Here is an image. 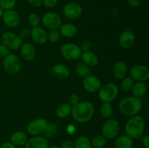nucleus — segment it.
I'll use <instances>...</instances> for the list:
<instances>
[{
	"instance_id": "obj_43",
	"label": "nucleus",
	"mask_w": 149,
	"mask_h": 148,
	"mask_svg": "<svg viewBox=\"0 0 149 148\" xmlns=\"http://www.w3.org/2000/svg\"><path fill=\"white\" fill-rule=\"evenodd\" d=\"M128 4L133 8H137L142 3V0H127Z\"/></svg>"
},
{
	"instance_id": "obj_23",
	"label": "nucleus",
	"mask_w": 149,
	"mask_h": 148,
	"mask_svg": "<svg viewBox=\"0 0 149 148\" xmlns=\"http://www.w3.org/2000/svg\"><path fill=\"white\" fill-rule=\"evenodd\" d=\"M10 139L15 146H23L27 142L28 136L23 131H16L12 133Z\"/></svg>"
},
{
	"instance_id": "obj_45",
	"label": "nucleus",
	"mask_w": 149,
	"mask_h": 148,
	"mask_svg": "<svg viewBox=\"0 0 149 148\" xmlns=\"http://www.w3.org/2000/svg\"><path fill=\"white\" fill-rule=\"evenodd\" d=\"M0 148H16V147L11 142H5L2 143Z\"/></svg>"
},
{
	"instance_id": "obj_19",
	"label": "nucleus",
	"mask_w": 149,
	"mask_h": 148,
	"mask_svg": "<svg viewBox=\"0 0 149 148\" xmlns=\"http://www.w3.org/2000/svg\"><path fill=\"white\" fill-rule=\"evenodd\" d=\"M127 71V65L124 61H118L114 64L112 73L116 79L121 80L125 78Z\"/></svg>"
},
{
	"instance_id": "obj_17",
	"label": "nucleus",
	"mask_w": 149,
	"mask_h": 148,
	"mask_svg": "<svg viewBox=\"0 0 149 148\" xmlns=\"http://www.w3.org/2000/svg\"><path fill=\"white\" fill-rule=\"evenodd\" d=\"M49 143L47 139L42 136H34L28 139L25 144V148H48Z\"/></svg>"
},
{
	"instance_id": "obj_10",
	"label": "nucleus",
	"mask_w": 149,
	"mask_h": 148,
	"mask_svg": "<svg viewBox=\"0 0 149 148\" xmlns=\"http://www.w3.org/2000/svg\"><path fill=\"white\" fill-rule=\"evenodd\" d=\"M48 123H49L46 119L39 118L29 122L26 129L29 134L33 136H39V134L45 132Z\"/></svg>"
},
{
	"instance_id": "obj_46",
	"label": "nucleus",
	"mask_w": 149,
	"mask_h": 148,
	"mask_svg": "<svg viewBox=\"0 0 149 148\" xmlns=\"http://www.w3.org/2000/svg\"><path fill=\"white\" fill-rule=\"evenodd\" d=\"M76 129L75 127H74V125H69V126L67 127V132H68V133H69V134H73V133H74Z\"/></svg>"
},
{
	"instance_id": "obj_12",
	"label": "nucleus",
	"mask_w": 149,
	"mask_h": 148,
	"mask_svg": "<svg viewBox=\"0 0 149 148\" xmlns=\"http://www.w3.org/2000/svg\"><path fill=\"white\" fill-rule=\"evenodd\" d=\"M130 77L136 81H146L149 78V69L143 65H135L130 71Z\"/></svg>"
},
{
	"instance_id": "obj_34",
	"label": "nucleus",
	"mask_w": 149,
	"mask_h": 148,
	"mask_svg": "<svg viewBox=\"0 0 149 148\" xmlns=\"http://www.w3.org/2000/svg\"><path fill=\"white\" fill-rule=\"evenodd\" d=\"M61 39V34L58 30H50L47 33V41L51 43H57Z\"/></svg>"
},
{
	"instance_id": "obj_32",
	"label": "nucleus",
	"mask_w": 149,
	"mask_h": 148,
	"mask_svg": "<svg viewBox=\"0 0 149 148\" xmlns=\"http://www.w3.org/2000/svg\"><path fill=\"white\" fill-rule=\"evenodd\" d=\"M121 88L123 91H131L132 86L134 85V80L131 77H125L122 79H121Z\"/></svg>"
},
{
	"instance_id": "obj_40",
	"label": "nucleus",
	"mask_w": 149,
	"mask_h": 148,
	"mask_svg": "<svg viewBox=\"0 0 149 148\" xmlns=\"http://www.w3.org/2000/svg\"><path fill=\"white\" fill-rule=\"evenodd\" d=\"M74 142L71 139H65L61 143V148H74Z\"/></svg>"
},
{
	"instance_id": "obj_4",
	"label": "nucleus",
	"mask_w": 149,
	"mask_h": 148,
	"mask_svg": "<svg viewBox=\"0 0 149 148\" xmlns=\"http://www.w3.org/2000/svg\"><path fill=\"white\" fill-rule=\"evenodd\" d=\"M119 94V88L113 83H107L100 87L98 91L99 99L102 102H113L117 97Z\"/></svg>"
},
{
	"instance_id": "obj_1",
	"label": "nucleus",
	"mask_w": 149,
	"mask_h": 148,
	"mask_svg": "<svg viewBox=\"0 0 149 148\" xmlns=\"http://www.w3.org/2000/svg\"><path fill=\"white\" fill-rule=\"evenodd\" d=\"M95 107L90 102H79L72 106L71 115L75 121L80 123H85L90 121L94 115Z\"/></svg>"
},
{
	"instance_id": "obj_13",
	"label": "nucleus",
	"mask_w": 149,
	"mask_h": 148,
	"mask_svg": "<svg viewBox=\"0 0 149 148\" xmlns=\"http://www.w3.org/2000/svg\"><path fill=\"white\" fill-rule=\"evenodd\" d=\"M82 85L86 91L92 94L98 92L100 87L102 86L100 79L91 74L84 77L83 79Z\"/></svg>"
},
{
	"instance_id": "obj_25",
	"label": "nucleus",
	"mask_w": 149,
	"mask_h": 148,
	"mask_svg": "<svg viewBox=\"0 0 149 148\" xmlns=\"http://www.w3.org/2000/svg\"><path fill=\"white\" fill-rule=\"evenodd\" d=\"M133 140L127 135H122L115 141V146L116 148H132Z\"/></svg>"
},
{
	"instance_id": "obj_5",
	"label": "nucleus",
	"mask_w": 149,
	"mask_h": 148,
	"mask_svg": "<svg viewBox=\"0 0 149 148\" xmlns=\"http://www.w3.org/2000/svg\"><path fill=\"white\" fill-rule=\"evenodd\" d=\"M3 67L8 74L15 75L18 73L21 68L20 58L15 54H8L3 59Z\"/></svg>"
},
{
	"instance_id": "obj_38",
	"label": "nucleus",
	"mask_w": 149,
	"mask_h": 148,
	"mask_svg": "<svg viewBox=\"0 0 149 148\" xmlns=\"http://www.w3.org/2000/svg\"><path fill=\"white\" fill-rule=\"evenodd\" d=\"M68 101H69V104H71V105L74 106L79 102L80 98L77 94H71V95H70Z\"/></svg>"
},
{
	"instance_id": "obj_18",
	"label": "nucleus",
	"mask_w": 149,
	"mask_h": 148,
	"mask_svg": "<svg viewBox=\"0 0 149 148\" xmlns=\"http://www.w3.org/2000/svg\"><path fill=\"white\" fill-rule=\"evenodd\" d=\"M20 55L26 61H31L36 56V49L32 44L24 43L20 46Z\"/></svg>"
},
{
	"instance_id": "obj_15",
	"label": "nucleus",
	"mask_w": 149,
	"mask_h": 148,
	"mask_svg": "<svg viewBox=\"0 0 149 148\" xmlns=\"http://www.w3.org/2000/svg\"><path fill=\"white\" fill-rule=\"evenodd\" d=\"M32 40L38 44H44L47 41V32L40 26L33 27L30 30Z\"/></svg>"
},
{
	"instance_id": "obj_30",
	"label": "nucleus",
	"mask_w": 149,
	"mask_h": 148,
	"mask_svg": "<svg viewBox=\"0 0 149 148\" xmlns=\"http://www.w3.org/2000/svg\"><path fill=\"white\" fill-rule=\"evenodd\" d=\"M107 144V139L103 135L96 136L92 139L91 146L94 148H103Z\"/></svg>"
},
{
	"instance_id": "obj_35",
	"label": "nucleus",
	"mask_w": 149,
	"mask_h": 148,
	"mask_svg": "<svg viewBox=\"0 0 149 148\" xmlns=\"http://www.w3.org/2000/svg\"><path fill=\"white\" fill-rule=\"evenodd\" d=\"M16 3L17 0H0V7L4 10H13Z\"/></svg>"
},
{
	"instance_id": "obj_29",
	"label": "nucleus",
	"mask_w": 149,
	"mask_h": 148,
	"mask_svg": "<svg viewBox=\"0 0 149 148\" xmlns=\"http://www.w3.org/2000/svg\"><path fill=\"white\" fill-rule=\"evenodd\" d=\"M76 71H77L78 75L83 77V78L91 74V70H90V67L83 63L82 62L77 63V66H76Z\"/></svg>"
},
{
	"instance_id": "obj_48",
	"label": "nucleus",
	"mask_w": 149,
	"mask_h": 148,
	"mask_svg": "<svg viewBox=\"0 0 149 148\" xmlns=\"http://www.w3.org/2000/svg\"><path fill=\"white\" fill-rule=\"evenodd\" d=\"M48 148H61V147L56 146V145H53V146H51V147H48Z\"/></svg>"
},
{
	"instance_id": "obj_16",
	"label": "nucleus",
	"mask_w": 149,
	"mask_h": 148,
	"mask_svg": "<svg viewBox=\"0 0 149 148\" xmlns=\"http://www.w3.org/2000/svg\"><path fill=\"white\" fill-rule=\"evenodd\" d=\"M135 42V35L132 30H125L120 34L119 38V45L124 49H130Z\"/></svg>"
},
{
	"instance_id": "obj_9",
	"label": "nucleus",
	"mask_w": 149,
	"mask_h": 148,
	"mask_svg": "<svg viewBox=\"0 0 149 148\" xmlns=\"http://www.w3.org/2000/svg\"><path fill=\"white\" fill-rule=\"evenodd\" d=\"M43 26L49 30H58L62 25L61 16L54 12H48L42 17Z\"/></svg>"
},
{
	"instance_id": "obj_42",
	"label": "nucleus",
	"mask_w": 149,
	"mask_h": 148,
	"mask_svg": "<svg viewBox=\"0 0 149 148\" xmlns=\"http://www.w3.org/2000/svg\"><path fill=\"white\" fill-rule=\"evenodd\" d=\"M141 142L145 148H149V136L148 134H143L141 138Z\"/></svg>"
},
{
	"instance_id": "obj_21",
	"label": "nucleus",
	"mask_w": 149,
	"mask_h": 148,
	"mask_svg": "<svg viewBox=\"0 0 149 148\" xmlns=\"http://www.w3.org/2000/svg\"><path fill=\"white\" fill-rule=\"evenodd\" d=\"M52 73L56 78L65 80L70 75V70L66 65L63 64H56L52 68Z\"/></svg>"
},
{
	"instance_id": "obj_14",
	"label": "nucleus",
	"mask_w": 149,
	"mask_h": 148,
	"mask_svg": "<svg viewBox=\"0 0 149 148\" xmlns=\"http://www.w3.org/2000/svg\"><path fill=\"white\" fill-rule=\"evenodd\" d=\"M2 20L4 24L9 28L17 27L20 23V15L13 10H5L3 14Z\"/></svg>"
},
{
	"instance_id": "obj_49",
	"label": "nucleus",
	"mask_w": 149,
	"mask_h": 148,
	"mask_svg": "<svg viewBox=\"0 0 149 148\" xmlns=\"http://www.w3.org/2000/svg\"></svg>"
},
{
	"instance_id": "obj_24",
	"label": "nucleus",
	"mask_w": 149,
	"mask_h": 148,
	"mask_svg": "<svg viewBox=\"0 0 149 148\" xmlns=\"http://www.w3.org/2000/svg\"><path fill=\"white\" fill-rule=\"evenodd\" d=\"M131 90H132L133 96L138 98H141L146 94L147 85L143 81H137L136 83H134V85Z\"/></svg>"
},
{
	"instance_id": "obj_22",
	"label": "nucleus",
	"mask_w": 149,
	"mask_h": 148,
	"mask_svg": "<svg viewBox=\"0 0 149 148\" xmlns=\"http://www.w3.org/2000/svg\"><path fill=\"white\" fill-rule=\"evenodd\" d=\"M81 57L83 63L87 65L90 68L97 66L99 62V59L97 55L91 51L82 52Z\"/></svg>"
},
{
	"instance_id": "obj_3",
	"label": "nucleus",
	"mask_w": 149,
	"mask_h": 148,
	"mask_svg": "<svg viewBox=\"0 0 149 148\" xmlns=\"http://www.w3.org/2000/svg\"><path fill=\"white\" fill-rule=\"evenodd\" d=\"M146 123L141 116L134 115L130 117L125 123V130L127 135L132 139H140L143 135Z\"/></svg>"
},
{
	"instance_id": "obj_37",
	"label": "nucleus",
	"mask_w": 149,
	"mask_h": 148,
	"mask_svg": "<svg viewBox=\"0 0 149 148\" xmlns=\"http://www.w3.org/2000/svg\"><path fill=\"white\" fill-rule=\"evenodd\" d=\"M59 0H42V4L47 8H52L58 4Z\"/></svg>"
},
{
	"instance_id": "obj_27",
	"label": "nucleus",
	"mask_w": 149,
	"mask_h": 148,
	"mask_svg": "<svg viewBox=\"0 0 149 148\" xmlns=\"http://www.w3.org/2000/svg\"><path fill=\"white\" fill-rule=\"evenodd\" d=\"M113 106L109 102H103L100 107V114L104 118H110L113 115Z\"/></svg>"
},
{
	"instance_id": "obj_20",
	"label": "nucleus",
	"mask_w": 149,
	"mask_h": 148,
	"mask_svg": "<svg viewBox=\"0 0 149 148\" xmlns=\"http://www.w3.org/2000/svg\"><path fill=\"white\" fill-rule=\"evenodd\" d=\"M60 34L65 38H73L77 36L78 29L75 25L70 23L62 24L59 28Z\"/></svg>"
},
{
	"instance_id": "obj_8",
	"label": "nucleus",
	"mask_w": 149,
	"mask_h": 148,
	"mask_svg": "<svg viewBox=\"0 0 149 148\" xmlns=\"http://www.w3.org/2000/svg\"><path fill=\"white\" fill-rule=\"evenodd\" d=\"M119 132V123L117 120L109 118L102 126L103 136L107 139H113L116 137Z\"/></svg>"
},
{
	"instance_id": "obj_2",
	"label": "nucleus",
	"mask_w": 149,
	"mask_h": 148,
	"mask_svg": "<svg viewBox=\"0 0 149 148\" xmlns=\"http://www.w3.org/2000/svg\"><path fill=\"white\" fill-rule=\"evenodd\" d=\"M143 102L141 98L135 96H127L120 100L119 103V110L125 116L136 115L142 109Z\"/></svg>"
},
{
	"instance_id": "obj_47",
	"label": "nucleus",
	"mask_w": 149,
	"mask_h": 148,
	"mask_svg": "<svg viewBox=\"0 0 149 148\" xmlns=\"http://www.w3.org/2000/svg\"><path fill=\"white\" fill-rule=\"evenodd\" d=\"M4 10L0 7V19L2 18V16H3V14H4Z\"/></svg>"
},
{
	"instance_id": "obj_6",
	"label": "nucleus",
	"mask_w": 149,
	"mask_h": 148,
	"mask_svg": "<svg viewBox=\"0 0 149 148\" xmlns=\"http://www.w3.org/2000/svg\"><path fill=\"white\" fill-rule=\"evenodd\" d=\"M81 53L79 45L74 43H65L61 48V55L68 61L77 60L81 57Z\"/></svg>"
},
{
	"instance_id": "obj_26",
	"label": "nucleus",
	"mask_w": 149,
	"mask_h": 148,
	"mask_svg": "<svg viewBox=\"0 0 149 148\" xmlns=\"http://www.w3.org/2000/svg\"><path fill=\"white\" fill-rule=\"evenodd\" d=\"M72 106L69 103H62L55 110L56 115L60 118H65L71 114Z\"/></svg>"
},
{
	"instance_id": "obj_33",
	"label": "nucleus",
	"mask_w": 149,
	"mask_h": 148,
	"mask_svg": "<svg viewBox=\"0 0 149 148\" xmlns=\"http://www.w3.org/2000/svg\"><path fill=\"white\" fill-rule=\"evenodd\" d=\"M28 21H29V25L32 28L39 26V25L41 23L40 17H39V15L36 12H32L29 15V17H28Z\"/></svg>"
},
{
	"instance_id": "obj_39",
	"label": "nucleus",
	"mask_w": 149,
	"mask_h": 148,
	"mask_svg": "<svg viewBox=\"0 0 149 148\" xmlns=\"http://www.w3.org/2000/svg\"><path fill=\"white\" fill-rule=\"evenodd\" d=\"M8 54H10V49H9V48H7L3 44H0V57L4 58Z\"/></svg>"
},
{
	"instance_id": "obj_41",
	"label": "nucleus",
	"mask_w": 149,
	"mask_h": 148,
	"mask_svg": "<svg viewBox=\"0 0 149 148\" xmlns=\"http://www.w3.org/2000/svg\"><path fill=\"white\" fill-rule=\"evenodd\" d=\"M18 36H20L22 39H26V38H28L30 36V30H29V29L26 28L21 29L20 33H19Z\"/></svg>"
},
{
	"instance_id": "obj_44",
	"label": "nucleus",
	"mask_w": 149,
	"mask_h": 148,
	"mask_svg": "<svg viewBox=\"0 0 149 148\" xmlns=\"http://www.w3.org/2000/svg\"><path fill=\"white\" fill-rule=\"evenodd\" d=\"M29 4L33 7H39L42 5V0H27Z\"/></svg>"
},
{
	"instance_id": "obj_7",
	"label": "nucleus",
	"mask_w": 149,
	"mask_h": 148,
	"mask_svg": "<svg viewBox=\"0 0 149 148\" xmlns=\"http://www.w3.org/2000/svg\"><path fill=\"white\" fill-rule=\"evenodd\" d=\"M1 44L5 45L9 49L17 50L23 44V39L13 32L7 31L2 33L1 36Z\"/></svg>"
},
{
	"instance_id": "obj_28",
	"label": "nucleus",
	"mask_w": 149,
	"mask_h": 148,
	"mask_svg": "<svg viewBox=\"0 0 149 148\" xmlns=\"http://www.w3.org/2000/svg\"><path fill=\"white\" fill-rule=\"evenodd\" d=\"M74 144V148H91V142L88 137L84 135L78 136Z\"/></svg>"
},
{
	"instance_id": "obj_36",
	"label": "nucleus",
	"mask_w": 149,
	"mask_h": 148,
	"mask_svg": "<svg viewBox=\"0 0 149 148\" xmlns=\"http://www.w3.org/2000/svg\"><path fill=\"white\" fill-rule=\"evenodd\" d=\"M79 46L81 52H88V51H90V49L93 47V43H92L91 41L85 40L81 42V44Z\"/></svg>"
},
{
	"instance_id": "obj_11",
	"label": "nucleus",
	"mask_w": 149,
	"mask_h": 148,
	"mask_svg": "<svg viewBox=\"0 0 149 148\" xmlns=\"http://www.w3.org/2000/svg\"><path fill=\"white\" fill-rule=\"evenodd\" d=\"M82 7L79 3L68 2L63 7V12L64 16L69 20H76L82 14Z\"/></svg>"
},
{
	"instance_id": "obj_31",
	"label": "nucleus",
	"mask_w": 149,
	"mask_h": 148,
	"mask_svg": "<svg viewBox=\"0 0 149 148\" xmlns=\"http://www.w3.org/2000/svg\"><path fill=\"white\" fill-rule=\"evenodd\" d=\"M58 130V126L54 123H48L46 129L45 131V137L46 139H52L57 133Z\"/></svg>"
}]
</instances>
